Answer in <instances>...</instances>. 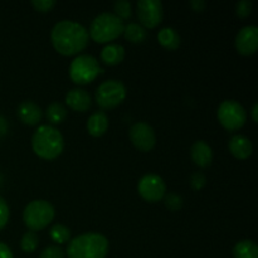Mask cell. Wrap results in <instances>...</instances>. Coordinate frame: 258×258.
<instances>
[{
    "instance_id": "27",
    "label": "cell",
    "mask_w": 258,
    "mask_h": 258,
    "mask_svg": "<svg viewBox=\"0 0 258 258\" xmlns=\"http://www.w3.org/2000/svg\"><path fill=\"white\" fill-rule=\"evenodd\" d=\"M252 12V3L249 0H242L237 3L236 5V14L239 18H247Z\"/></svg>"
},
{
    "instance_id": "16",
    "label": "cell",
    "mask_w": 258,
    "mask_h": 258,
    "mask_svg": "<svg viewBox=\"0 0 258 258\" xmlns=\"http://www.w3.org/2000/svg\"><path fill=\"white\" fill-rule=\"evenodd\" d=\"M191 159L199 168H208L213 160V151L206 141H196L191 146Z\"/></svg>"
},
{
    "instance_id": "21",
    "label": "cell",
    "mask_w": 258,
    "mask_h": 258,
    "mask_svg": "<svg viewBox=\"0 0 258 258\" xmlns=\"http://www.w3.org/2000/svg\"><path fill=\"white\" fill-rule=\"evenodd\" d=\"M123 35H125L126 39L131 43H143L144 40L148 37V32L144 27H141L140 24H136V23H130V24L125 25L123 28Z\"/></svg>"
},
{
    "instance_id": "13",
    "label": "cell",
    "mask_w": 258,
    "mask_h": 258,
    "mask_svg": "<svg viewBox=\"0 0 258 258\" xmlns=\"http://www.w3.org/2000/svg\"><path fill=\"white\" fill-rule=\"evenodd\" d=\"M17 115L23 123L28 126H35L43 117V111L33 101H24L18 106Z\"/></svg>"
},
{
    "instance_id": "4",
    "label": "cell",
    "mask_w": 258,
    "mask_h": 258,
    "mask_svg": "<svg viewBox=\"0 0 258 258\" xmlns=\"http://www.w3.org/2000/svg\"><path fill=\"white\" fill-rule=\"evenodd\" d=\"M125 24L112 13H102L92 20L88 37L96 43H108L123 33Z\"/></svg>"
},
{
    "instance_id": "3",
    "label": "cell",
    "mask_w": 258,
    "mask_h": 258,
    "mask_svg": "<svg viewBox=\"0 0 258 258\" xmlns=\"http://www.w3.org/2000/svg\"><path fill=\"white\" fill-rule=\"evenodd\" d=\"M108 252V241L100 233H85L68 243V258H105Z\"/></svg>"
},
{
    "instance_id": "33",
    "label": "cell",
    "mask_w": 258,
    "mask_h": 258,
    "mask_svg": "<svg viewBox=\"0 0 258 258\" xmlns=\"http://www.w3.org/2000/svg\"><path fill=\"white\" fill-rule=\"evenodd\" d=\"M190 5L196 12H203L207 7V3L204 0H191Z\"/></svg>"
},
{
    "instance_id": "15",
    "label": "cell",
    "mask_w": 258,
    "mask_h": 258,
    "mask_svg": "<svg viewBox=\"0 0 258 258\" xmlns=\"http://www.w3.org/2000/svg\"><path fill=\"white\" fill-rule=\"evenodd\" d=\"M228 148L232 155L234 158L239 159V160L248 159L252 155V151H253L251 140L243 135H234L233 138H231L228 143Z\"/></svg>"
},
{
    "instance_id": "10",
    "label": "cell",
    "mask_w": 258,
    "mask_h": 258,
    "mask_svg": "<svg viewBox=\"0 0 258 258\" xmlns=\"http://www.w3.org/2000/svg\"><path fill=\"white\" fill-rule=\"evenodd\" d=\"M138 190L141 198L150 203H155L164 199L166 194V185L161 176L156 174H148L140 179Z\"/></svg>"
},
{
    "instance_id": "24",
    "label": "cell",
    "mask_w": 258,
    "mask_h": 258,
    "mask_svg": "<svg viewBox=\"0 0 258 258\" xmlns=\"http://www.w3.org/2000/svg\"><path fill=\"white\" fill-rule=\"evenodd\" d=\"M38 247V236L35 232L29 231L22 237V241H20V248L23 249L27 253H32L37 249Z\"/></svg>"
},
{
    "instance_id": "25",
    "label": "cell",
    "mask_w": 258,
    "mask_h": 258,
    "mask_svg": "<svg viewBox=\"0 0 258 258\" xmlns=\"http://www.w3.org/2000/svg\"><path fill=\"white\" fill-rule=\"evenodd\" d=\"M113 10H115L113 14H115L118 19L122 20V22L125 19H128V18L131 17V14H133L131 4L128 2H126V0H117V2H115V4H113Z\"/></svg>"
},
{
    "instance_id": "35",
    "label": "cell",
    "mask_w": 258,
    "mask_h": 258,
    "mask_svg": "<svg viewBox=\"0 0 258 258\" xmlns=\"http://www.w3.org/2000/svg\"><path fill=\"white\" fill-rule=\"evenodd\" d=\"M252 120L254 121V122H258V105L257 103H254L253 107H252Z\"/></svg>"
},
{
    "instance_id": "2",
    "label": "cell",
    "mask_w": 258,
    "mask_h": 258,
    "mask_svg": "<svg viewBox=\"0 0 258 258\" xmlns=\"http://www.w3.org/2000/svg\"><path fill=\"white\" fill-rule=\"evenodd\" d=\"M33 151L44 160H53L62 154L64 141L59 131L50 125H43L37 128L32 138Z\"/></svg>"
},
{
    "instance_id": "7",
    "label": "cell",
    "mask_w": 258,
    "mask_h": 258,
    "mask_svg": "<svg viewBox=\"0 0 258 258\" xmlns=\"http://www.w3.org/2000/svg\"><path fill=\"white\" fill-rule=\"evenodd\" d=\"M126 87L122 82L108 80L101 83L96 91V102L102 110H112L123 102Z\"/></svg>"
},
{
    "instance_id": "22",
    "label": "cell",
    "mask_w": 258,
    "mask_h": 258,
    "mask_svg": "<svg viewBox=\"0 0 258 258\" xmlns=\"http://www.w3.org/2000/svg\"><path fill=\"white\" fill-rule=\"evenodd\" d=\"M67 117V110L64 106L59 102H53L47 108V118L53 125L62 123Z\"/></svg>"
},
{
    "instance_id": "30",
    "label": "cell",
    "mask_w": 258,
    "mask_h": 258,
    "mask_svg": "<svg viewBox=\"0 0 258 258\" xmlns=\"http://www.w3.org/2000/svg\"><path fill=\"white\" fill-rule=\"evenodd\" d=\"M32 5L38 12L47 13L53 9V7L55 5V2L54 0H33Z\"/></svg>"
},
{
    "instance_id": "19",
    "label": "cell",
    "mask_w": 258,
    "mask_h": 258,
    "mask_svg": "<svg viewBox=\"0 0 258 258\" xmlns=\"http://www.w3.org/2000/svg\"><path fill=\"white\" fill-rule=\"evenodd\" d=\"M158 40L168 50H175L180 47V35L173 28H164L159 32Z\"/></svg>"
},
{
    "instance_id": "1",
    "label": "cell",
    "mask_w": 258,
    "mask_h": 258,
    "mask_svg": "<svg viewBox=\"0 0 258 258\" xmlns=\"http://www.w3.org/2000/svg\"><path fill=\"white\" fill-rule=\"evenodd\" d=\"M88 32L82 24L62 20L53 27L50 39L54 49L63 55H75L88 44Z\"/></svg>"
},
{
    "instance_id": "20",
    "label": "cell",
    "mask_w": 258,
    "mask_h": 258,
    "mask_svg": "<svg viewBox=\"0 0 258 258\" xmlns=\"http://www.w3.org/2000/svg\"><path fill=\"white\" fill-rule=\"evenodd\" d=\"M234 258H258V247L253 241L244 239L238 242L233 248Z\"/></svg>"
},
{
    "instance_id": "11",
    "label": "cell",
    "mask_w": 258,
    "mask_h": 258,
    "mask_svg": "<svg viewBox=\"0 0 258 258\" xmlns=\"http://www.w3.org/2000/svg\"><path fill=\"white\" fill-rule=\"evenodd\" d=\"M128 136H130V140L134 146L144 153L153 150L156 144L155 131L146 122L134 123L128 131Z\"/></svg>"
},
{
    "instance_id": "14",
    "label": "cell",
    "mask_w": 258,
    "mask_h": 258,
    "mask_svg": "<svg viewBox=\"0 0 258 258\" xmlns=\"http://www.w3.org/2000/svg\"><path fill=\"white\" fill-rule=\"evenodd\" d=\"M66 102L68 107L72 108L73 111L85 112L91 107L92 100H91L90 93L83 88H72L66 96Z\"/></svg>"
},
{
    "instance_id": "32",
    "label": "cell",
    "mask_w": 258,
    "mask_h": 258,
    "mask_svg": "<svg viewBox=\"0 0 258 258\" xmlns=\"http://www.w3.org/2000/svg\"><path fill=\"white\" fill-rule=\"evenodd\" d=\"M0 258H14L12 249L3 242H0Z\"/></svg>"
},
{
    "instance_id": "31",
    "label": "cell",
    "mask_w": 258,
    "mask_h": 258,
    "mask_svg": "<svg viewBox=\"0 0 258 258\" xmlns=\"http://www.w3.org/2000/svg\"><path fill=\"white\" fill-rule=\"evenodd\" d=\"M8 221H9V207L7 202L0 197V231L7 226Z\"/></svg>"
},
{
    "instance_id": "9",
    "label": "cell",
    "mask_w": 258,
    "mask_h": 258,
    "mask_svg": "<svg viewBox=\"0 0 258 258\" xmlns=\"http://www.w3.org/2000/svg\"><path fill=\"white\" fill-rule=\"evenodd\" d=\"M136 9H138V18L141 23V27L145 29H153L158 27L163 20V4L159 0H140L136 4Z\"/></svg>"
},
{
    "instance_id": "23",
    "label": "cell",
    "mask_w": 258,
    "mask_h": 258,
    "mask_svg": "<svg viewBox=\"0 0 258 258\" xmlns=\"http://www.w3.org/2000/svg\"><path fill=\"white\" fill-rule=\"evenodd\" d=\"M49 234L50 238H52L53 241L60 244L66 243V242L70 241L71 238L70 228H67V227L63 226V224H54V226L52 227V229H50Z\"/></svg>"
},
{
    "instance_id": "6",
    "label": "cell",
    "mask_w": 258,
    "mask_h": 258,
    "mask_svg": "<svg viewBox=\"0 0 258 258\" xmlns=\"http://www.w3.org/2000/svg\"><path fill=\"white\" fill-rule=\"evenodd\" d=\"M103 70L97 59L90 54H81L72 60L70 66V77L77 85H87L95 81Z\"/></svg>"
},
{
    "instance_id": "28",
    "label": "cell",
    "mask_w": 258,
    "mask_h": 258,
    "mask_svg": "<svg viewBox=\"0 0 258 258\" xmlns=\"http://www.w3.org/2000/svg\"><path fill=\"white\" fill-rule=\"evenodd\" d=\"M39 258H64V252L58 246H49L40 253Z\"/></svg>"
},
{
    "instance_id": "34",
    "label": "cell",
    "mask_w": 258,
    "mask_h": 258,
    "mask_svg": "<svg viewBox=\"0 0 258 258\" xmlns=\"http://www.w3.org/2000/svg\"><path fill=\"white\" fill-rule=\"evenodd\" d=\"M8 133V122L2 115H0V138Z\"/></svg>"
},
{
    "instance_id": "5",
    "label": "cell",
    "mask_w": 258,
    "mask_h": 258,
    "mask_svg": "<svg viewBox=\"0 0 258 258\" xmlns=\"http://www.w3.org/2000/svg\"><path fill=\"white\" fill-rule=\"evenodd\" d=\"M54 218V207L47 201H33L23 212L24 224L33 232L44 229Z\"/></svg>"
},
{
    "instance_id": "29",
    "label": "cell",
    "mask_w": 258,
    "mask_h": 258,
    "mask_svg": "<svg viewBox=\"0 0 258 258\" xmlns=\"http://www.w3.org/2000/svg\"><path fill=\"white\" fill-rule=\"evenodd\" d=\"M207 184V178L203 173L198 171V173H194L190 178V185L194 190H201L206 186Z\"/></svg>"
},
{
    "instance_id": "18",
    "label": "cell",
    "mask_w": 258,
    "mask_h": 258,
    "mask_svg": "<svg viewBox=\"0 0 258 258\" xmlns=\"http://www.w3.org/2000/svg\"><path fill=\"white\" fill-rule=\"evenodd\" d=\"M125 58V49L120 44H107L101 52V59L107 66L120 64Z\"/></svg>"
},
{
    "instance_id": "12",
    "label": "cell",
    "mask_w": 258,
    "mask_h": 258,
    "mask_svg": "<svg viewBox=\"0 0 258 258\" xmlns=\"http://www.w3.org/2000/svg\"><path fill=\"white\" fill-rule=\"evenodd\" d=\"M236 49L242 55H252L258 49V28L254 25L242 28L236 37Z\"/></svg>"
},
{
    "instance_id": "26",
    "label": "cell",
    "mask_w": 258,
    "mask_h": 258,
    "mask_svg": "<svg viewBox=\"0 0 258 258\" xmlns=\"http://www.w3.org/2000/svg\"><path fill=\"white\" fill-rule=\"evenodd\" d=\"M164 203L169 211L176 212L183 207V198L175 193H169L164 197Z\"/></svg>"
},
{
    "instance_id": "17",
    "label": "cell",
    "mask_w": 258,
    "mask_h": 258,
    "mask_svg": "<svg viewBox=\"0 0 258 258\" xmlns=\"http://www.w3.org/2000/svg\"><path fill=\"white\" fill-rule=\"evenodd\" d=\"M108 128V118L103 111H97L92 113L87 121L88 134L93 138H100L107 131Z\"/></svg>"
},
{
    "instance_id": "8",
    "label": "cell",
    "mask_w": 258,
    "mask_h": 258,
    "mask_svg": "<svg viewBox=\"0 0 258 258\" xmlns=\"http://www.w3.org/2000/svg\"><path fill=\"white\" fill-rule=\"evenodd\" d=\"M218 120L228 131L239 130L246 123L247 113L241 103L234 100H227L218 108Z\"/></svg>"
}]
</instances>
